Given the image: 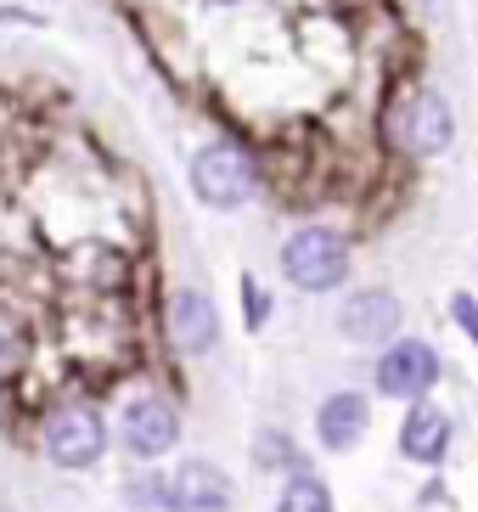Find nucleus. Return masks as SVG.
I'll use <instances>...</instances> for the list:
<instances>
[{
  "label": "nucleus",
  "mask_w": 478,
  "mask_h": 512,
  "mask_svg": "<svg viewBox=\"0 0 478 512\" xmlns=\"http://www.w3.org/2000/svg\"><path fill=\"white\" fill-rule=\"evenodd\" d=\"M34 445H40V456L51 467H62V473H90V467L107 456V417L96 400H79V394H68V400H57V406L40 411V428H34Z\"/></svg>",
  "instance_id": "1"
},
{
  "label": "nucleus",
  "mask_w": 478,
  "mask_h": 512,
  "mask_svg": "<svg viewBox=\"0 0 478 512\" xmlns=\"http://www.w3.org/2000/svg\"><path fill=\"white\" fill-rule=\"evenodd\" d=\"M282 271H287V282L304 287V293H327V287H338L349 276V248H344L338 231L304 226L282 242Z\"/></svg>",
  "instance_id": "2"
},
{
  "label": "nucleus",
  "mask_w": 478,
  "mask_h": 512,
  "mask_svg": "<svg viewBox=\"0 0 478 512\" xmlns=\"http://www.w3.org/2000/svg\"><path fill=\"white\" fill-rule=\"evenodd\" d=\"M119 445L135 462H158L180 445V411L169 394H130L119 406Z\"/></svg>",
  "instance_id": "3"
},
{
  "label": "nucleus",
  "mask_w": 478,
  "mask_h": 512,
  "mask_svg": "<svg viewBox=\"0 0 478 512\" xmlns=\"http://www.w3.org/2000/svg\"><path fill=\"white\" fill-rule=\"evenodd\" d=\"M192 192L209 209H242L254 197V158L237 141H209L192 158Z\"/></svg>",
  "instance_id": "4"
},
{
  "label": "nucleus",
  "mask_w": 478,
  "mask_h": 512,
  "mask_svg": "<svg viewBox=\"0 0 478 512\" xmlns=\"http://www.w3.org/2000/svg\"><path fill=\"white\" fill-rule=\"evenodd\" d=\"M164 501L169 512H225L231 507V479L203 456H186L180 467L164 473Z\"/></svg>",
  "instance_id": "5"
},
{
  "label": "nucleus",
  "mask_w": 478,
  "mask_h": 512,
  "mask_svg": "<svg viewBox=\"0 0 478 512\" xmlns=\"http://www.w3.org/2000/svg\"><path fill=\"white\" fill-rule=\"evenodd\" d=\"M434 383H439V355L422 338H400L377 361V389L389 394V400H422Z\"/></svg>",
  "instance_id": "6"
},
{
  "label": "nucleus",
  "mask_w": 478,
  "mask_h": 512,
  "mask_svg": "<svg viewBox=\"0 0 478 512\" xmlns=\"http://www.w3.org/2000/svg\"><path fill=\"white\" fill-rule=\"evenodd\" d=\"M450 136H456V119H450L445 96H434V91H417L400 113H394V141H400L405 152H417V158L445 152Z\"/></svg>",
  "instance_id": "7"
},
{
  "label": "nucleus",
  "mask_w": 478,
  "mask_h": 512,
  "mask_svg": "<svg viewBox=\"0 0 478 512\" xmlns=\"http://www.w3.org/2000/svg\"><path fill=\"white\" fill-rule=\"evenodd\" d=\"M164 321H169V344L180 355H209L220 344V310H214V299L203 287H180L175 299H169Z\"/></svg>",
  "instance_id": "8"
},
{
  "label": "nucleus",
  "mask_w": 478,
  "mask_h": 512,
  "mask_svg": "<svg viewBox=\"0 0 478 512\" xmlns=\"http://www.w3.org/2000/svg\"><path fill=\"white\" fill-rule=\"evenodd\" d=\"M349 344H389L394 332H400V299H394L389 287H360L355 299L344 304V316H338Z\"/></svg>",
  "instance_id": "9"
},
{
  "label": "nucleus",
  "mask_w": 478,
  "mask_h": 512,
  "mask_svg": "<svg viewBox=\"0 0 478 512\" xmlns=\"http://www.w3.org/2000/svg\"><path fill=\"white\" fill-rule=\"evenodd\" d=\"M366 422H372L366 394H349L344 389V394H332V400H321V411H315V434H321L327 451H349V445H360Z\"/></svg>",
  "instance_id": "10"
},
{
  "label": "nucleus",
  "mask_w": 478,
  "mask_h": 512,
  "mask_svg": "<svg viewBox=\"0 0 478 512\" xmlns=\"http://www.w3.org/2000/svg\"><path fill=\"white\" fill-rule=\"evenodd\" d=\"M450 445V417L434 406H411L400 422V451L411 456V462H439Z\"/></svg>",
  "instance_id": "11"
},
{
  "label": "nucleus",
  "mask_w": 478,
  "mask_h": 512,
  "mask_svg": "<svg viewBox=\"0 0 478 512\" xmlns=\"http://www.w3.org/2000/svg\"><path fill=\"white\" fill-rule=\"evenodd\" d=\"M29 355H34L29 321L17 316L12 304H0V383H12V377L29 366Z\"/></svg>",
  "instance_id": "12"
},
{
  "label": "nucleus",
  "mask_w": 478,
  "mask_h": 512,
  "mask_svg": "<svg viewBox=\"0 0 478 512\" xmlns=\"http://www.w3.org/2000/svg\"><path fill=\"white\" fill-rule=\"evenodd\" d=\"M276 512H332V490L321 479H310V473H293L282 501H276Z\"/></svg>",
  "instance_id": "13"
},
{
  "label": "nucleus",
  "mask_w": 478,
  "mask_h": 512,
  "mask_svg": "<svg viewBox=\"0 0 478 512\" xmlns=\"http://www.w3.org/2000/svg\"><path fill=\"white\" fill-rule=\"evenodd\" d=\"M254 456H259V467H270V473H299V451H293L287 434H276V428H259L254 434Z\"/></svg>",
  "instance_id": "14"
},
{
  "label": "nucleus",
  "mask_w": 478,
  "mask_h": 512,
  "mask_svg": "<svg viewBox=\"0 0 478 512\" xmlns=\"http://www.w3.org/2000/svg\"><path fill=\"white\" fill-rule=\"evenodd\" d=\"M124 501H130L135 512H169V501H164V479H158V473H135V479L124 484Z\"/></svg>",
  "instance_id": "15"
},
{
  "label": "nucleus",
  "mask_w": 478,
  "mask_h": 512,
  "mask_svg": "<svg viewBox=\"0 0 478 512\" xmlns=\"http://www.w3.org/2000/svg\"><path fill=\"white\" fill-rule=\"evenodd\" d=\"M242 316H248V327H265V316H270V299H265V287L254 282V276H242Z\"/></svg>",
  "instance_id": "16"
},
{
  "label": "nucleus",
  "mask_w": 478,
  "mask_h": 512,
  "mask_svg": "<svg viewBox=\"0 0 478 512\" xmlns=\"http://www.w3.org/2000/svg\"><path fill=\"white\" fill-rule=\"evenodd\" d=\"M450 316L462 321V327H467V338L478 344V299H473V293H456V299H450Z\"/></svg>",
  "instance_id": "17"
},
{
  "label": "nucleus",
  "mask_w": 478,
  "mask_h": 512,
  "mask_svg": "<svg viewBox=\"0 0 478 512\" xmlns=\"http://www.w3.org/2000/svg\"><path fill=\"white\" fill-rule=\"evenodd\" d=\"M225 6H237V0H225Z\"/></svg>",
  "instance_id": "18"
}]
</instances>
